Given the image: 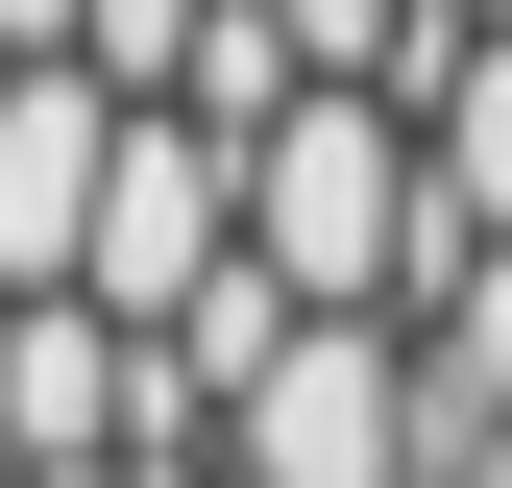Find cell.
Instances as JSON below:
<instances>
[{"label": "cell", "mask_w": 512, "mask_h": 488, "mask_svg": "<svg viewBox=\"0 0 512 488\" xmlns=\"http://www.w3.org/2000/svg\"><path fill=\"white\" fill-rule=\"evenodd\" d=\"M244 269H269L293 318H439L464 196H439L415 98H293L269 147H244Z\"/></svg>", "instance_id": "obj_1"}, {"label": "cell", "mask_w": 512, "mask_h": 488, "mask_svg": "<svg viewBox=\"0 0 512 488\" xmlns=\"http://www.w3.org/2000/svg\"><path fill=\"white\" fill-rule=\"evenodd\" d=\"M439 464H464V391L415 318H293V366L244 391V488H439Z\"/></svg>", "instance_id": "obj_2"}, {"label": "cell", "mask_w": 512, "mask_h": 488, "mask_svg": "<svg viewBox=\"0 0 512 488\" xmlns=\"http://www.w3.org/2000/svg\"><path fill=\"white\" fill-rule=\"evenodd\" d=\"M98 318L122 342H171V318H220V293H244V147H220V122L196 98H147V122H122V171H98Z\"/></svg>", "instance_id": "obj_3"}, {"label": "cell", "mask_w": 512, "mask_h": 488, "mask_svg": "<svg viewBox=\"0 0 512 488\" xmlns=\"http://www.w3.org/2000/svg\"><path fill=\"white\" fill-rule=\"evenodd\" d=\"M122 74H0V293H74L98 269V171H122Z\"/></svg>", "instance_id": "obj_4"}, {"label": "cell", "mask_w": 512, "mask_h": 488, "mask_svg": "<svg viewBox=\"0 0 512 488\" xmlns=\"http://www.w3.org/2000/svg\"><path fill=\"white\" fill-rule=\"evenodd\" d=\"M122 342L98 293H0V464H122Z\"/></svg>", "instance_id": "obj_5"}, {"label": "cell", "mask_w": 512, "mask_h": 488, "mask_svg": "<svg viewBox=\"0 0 512 488\" xmlns=\"http://www.w3.org/2000/svg\"><path fill=\"white\" fill-rule=\"evenodd\" d=\"M269 49L317 98H439L464 74V0H269Z\"/></svg>", "instance_id": "obj_6"}, {"label": "cell", "mask_w": 512, "mask_h": 488, "mask_svg": "<svg viewBox=\"0 0 512 488\" xmlns=\"http://www.w3.org/2000/svg\"><path fill=\"white\" fill-rule=\"evenodd\" d=\"M415 147H439V196H464V244H512V25H464V74L415 98Z\"/></svg>", "instance_id": "obj_7"}, {"label": "cell", "mask_w": 512, "mask_h": 488, "mask_svg": "<svg viewBox=\"0 0 512 488\" xmlns=\"http://www.w3.org/2000/svg\"><path fill=\"white\" fill-rule=\"evenodd\" d=\"M439 391H464V440H488V415H512V244H464V269H439Z\"/></svg>", "instance_id": "obj_8"}, {"label": "cell", "mask_w": 512, "mask_h": 488, "mask_svg": "<svg viewBox=\"0 0 512 488\" xmlns=\"http://www.w3.org/2000/svg\"><path fill=\"white\" fill-rule=\"evenodd\" d=\"M196 49H220V0H98V25H74V74H122V98H196Z\"/></svg>", "instance_id": "obj_9"}, {"label": "cell", "mask_w": 512, "mask_h": 488, "mask_svg": "<svg viewBox=\"0 0 512 488\" xmlns=\"http://www.w3.org/2000/svg\"><path fill=\"white\" fill-rule=\"evenodd\" d=\"M439 488H512V415H488V440H464V464H439Z\"/></svg>", "instance_id": "obj_10"}, {"label": "cell", "mask_w": 512, "mask_h": 488, "mask_svg": "<svg viewBox=\"0 0 512 488\" xmlns=\"http://www.w3.org/2000/svg\"><path fill=\"white\" fill-rule=\"evenodd\" d=\"M147 488H244V464H147Z\"/></svg>", "instance_id": "obj_11"}, {"label": "cell", "mask_w": 512, "mask_h": 488, "mask_svg": "<svg viewBox=\"0 0 512 488\" xmlns=\"http://www.w3.org/2000/svg\"><path fill=\"white\" fill-rule=\"evenodd\" d=\"M464 25H512V0H464Z\"/></svg>", "instance_id": "obj_12"}]
</instances>
